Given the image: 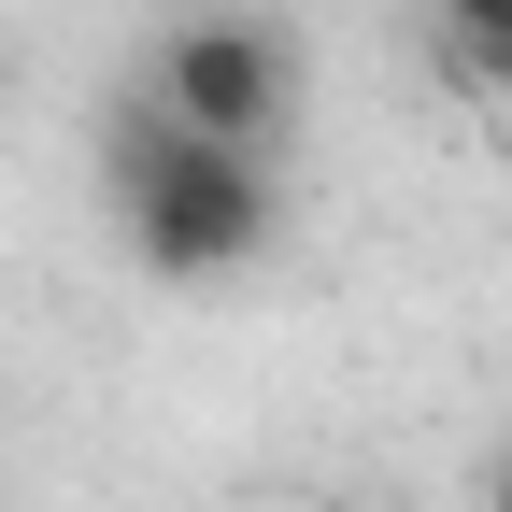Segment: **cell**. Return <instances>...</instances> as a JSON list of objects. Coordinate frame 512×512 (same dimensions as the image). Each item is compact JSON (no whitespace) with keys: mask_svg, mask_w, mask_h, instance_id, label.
Listing matches in <instances>:
<instances>
[{"mask_svg":"<svg viewBox=\"0 0 512 512\" xmlns=\"http://www.w3.org/2000/svg\"><path fill=\"white\" fill-rule=\"evenodd\" d=\"M100 200L128 228V256H143L157 285H228L271 256V157H242V143H200L185 114L157 100H114L100 114Z\"/></svg>","mask_w":512,"mask_h":512,"instance_id":"6da1fadb","label":"cell"},{"mask_svg":"<svg viewBox=\"0 0 512 512\" xmlns=\"http://www.w3.org/2000/svg\"><path fill=\"white\" fill-rule=\"evenodd\" d=\"M441 29H456V57H484V72H512V0H441Z\"/></svg>","mask_w":512,"mask_h":512,"instance_id":"3957f363","label":"cell"},{"mask_svg":"<svg viewBox=\"0 0 512 512\" xmlns=\"http://www.w3.org/2000/svg\"><path fill=\"white\" fill-rule=\"evenodd\" d=\"M484 512H512V456H498V484H484Z\"/></svg>","mask_w":512,"mask_h":512,"instance_id":"277c9868","label":"cell"},{"mask_svg":"<svg viewBox=\"0 0 512 512\" xmlns=\"http://www.w3.org/2000/svg\"><path fill=\"white\" fill-rule=\"evenodd\" d=\"M143 100H157V114H185L200 143L271 157V143H285V100H299L285 29H256V15H185V29L157 43V86H143Z\"/></svg>","mask_w":512,"mask_h":512,"instance_id":"7a4b0ae2","label":"cell"}]
</instances>
